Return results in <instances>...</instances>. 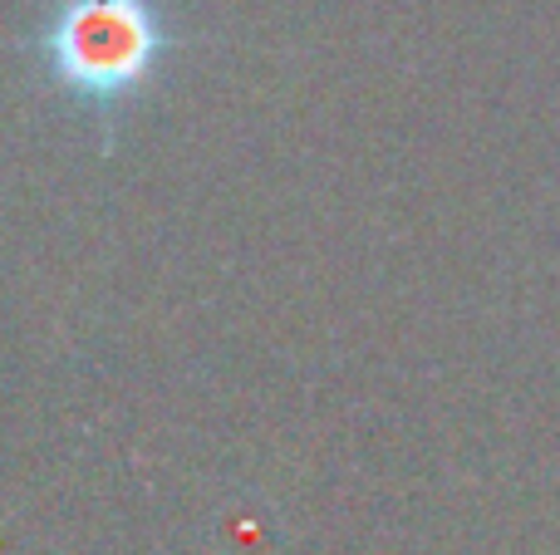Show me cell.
Returning a JSON list of instances; mask_svg holds the SVG:
<instances>
[{
    "mask_svg": "<svg viewBox=\"0 0 560 555\" xmlns=\"http://www.w3.org/2000/svg\"><path fill=\"white\" fill-rule=\"evenodd\" d=\"M173 49L158 0H59L35 35L45 74L84 108H118L143 94Z\"/></svg>",
    "mask_w": 560,
    "mask_h": 555,
    "instance_id": "1",
    "label": "cell"
}]
</instances>
